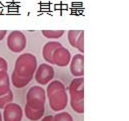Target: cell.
Returning <instances> with one entry per match:
<instances>
[{"label": "cell", "instance_id": "cell-1", "mask_svg": "<svg viewBox=\"0 0 129 121\" xmlns=\"http://www.w3.org/2000/svg\"><path fill=\"white\" fill-rule=\"evenodd\" d=\"M46 95L49 105L53 111H62L68 103V94L65 85L59 80H53L48 83Z\"/></svg>", "mask_w": 129, "mask_h": 121}, {"label": "cell", "instance_id": "cell-2", "mask_svg": "<svg viewBox=\"0 0 129 121\" xmlns=\"http://www.w3.org/2000/svg\"><path fill=\"white\" fill-rule=\"evenodd\" d=\"M70 106L76 113L84 112V78L76 77L70 82Z\"/></svg>", "mask_w": 129, "mask_h": 121}, {"label": "cell", "instance_id": "cell-3", "mask_svg": "<svg viewBox=\"0 0 129 121\" xmlns=\"http://www.w3.org/2000/svg\"><path fill=\"white\" fill-rule=\"evenodd\" d=\"M37 69V59L32 53L21 54L15 62L14 73L20 77L33 79L34 73Z\"/></svg>", "mask_w": 129, "mask_h": 121}, {"label": "cell", "instance_id": "cell-4", "mask_svg": "<svg viewBox=\"0 0 129 121\" xmlns=\"http://www.w3.org/2000/svg\"><path fill=\"white\" fill-rule=\"evenodd\" d=\"M46 92L41 86H32L26 95V105L32 109L45 108Z\"/></svg>", "mask_w": 129, "mask_h": 121}, {"label": "cell", "instance_id": "cell-5", "mask_svg": "<svg viewBox=\"0 0 129 121\" xmlns=\"http://www.w3.org/2000/svg\"><path fill=\"white\" fill-rule=\"evenodd\" d=\"M26 37L21 31H12L7 36V47L14 53L22 52L26 47Z\"/></svg>", "mask_w": 129, "mask_h": 121}, {"label": "cell", "instance_id": "cell-6", "mask_svg": "<svg viewBox=\"0 0 129 121\" xmlns=\"http://www.w3.org/2000/svg\"><path fill=\"white\" fill-rule=\"evenodd\" d=\"M54 75H55L54 68L51 65L46 63L40 64L34 73L35 80L40 85L48 84L50 81H52V79L54 78Z\"/></svg>", "mask_w": 129, "mask_h": 121}, {"label": "cell", "instance_id": "cell-7", "mask_svg": "<svg viewBox=\"0 0 129 121\" xmlns=\"http://www.w3.org/2000/svg\"><path fill=\"white\" fill-rule=\"evenodd\" d=\"M23 117V110L17 103L10 102L3 108L4 121H21Z\"/></svg>", "mask_w": 129, "mask_h": 121}, {"label": "cell", "instance_id": "cell-8", "mask_svg": "<svg viewBox=\"0 0 129 121\" xmlns=\"http://www.w3.org/2000/svg\"><path fill=\"white\" fill-rule=\"evenodd\" d=\"M71 60V54L67 48L63 47L62 45L55 49L53 55H52V61L53 64L59 66V67H65L69 65Z\"/></svg>", "mask_w": 129, "mask_h": 121}, {"label": "cell", "instance_id": "cell-9", "mask_svg": "<svg viewBox=\"0 0 129 121\" xmlns=\"http://www.w3.org/2000/svg\"><path fill=\"white\" fill-rule=\"evenodd\" d=\"M70 72L75 77H83L84 75V55L82 53L75 54L70 60Z\"/></svg>", "mask_w": 129, "mask_h": 121}, {"label": "cell", "instance_id": "cell-10", "mask_svg": "<svg viewBox=\"0 0 129 121\" xmlns=\"http://www.w3.org/2000/svg\"><path fill=\"white\" fill-rule=\"evenodd\" d=\"M59 46H61V43L57 42V41H50V42H47L44 46H43V49H42V55H43V58L44 60L50 64H53V61H52V55L55 51L56 48H58Z\"/></svg>", "mask_w": 129, "mask_h": 121}, {"label": "cell", "instance_id": "cell-11", "mask_svg": "<svg viewBox=\"0 0 129 121\" xmlns=\"http://www.w3.org/2000/svg\"><path fill=\"white\" fill-rule=\"evenodd\" d=\"M45 112V108L42 109H32L30 107H28L27 105H25L24 107V113L25 116L31 121H37L39 119H41L44 115Z\"/></svg>", "mask_w": 129, "mask_h": 121}, {"label": "cell", "instance_id": "cell-12", "mask_svg": "<svg viewBox=\"0 0 129 121\" xmlns=\"http://www.w3.org/2000/svg\"><path fill=\"white\" fill-rule=\"evenodd\" d=\"M10 89V79L7 71H0V96L6 94Z\"/></svg>", "mask_w": 129, "mask_h": 121}, {"label": "cell", "instance_id": "cell-13", "mask_svg": "<svg viewBox=\"0 0 129 121\" xmlns=\"http://www.w3.org/2000/svg\"><path fill=\"white\" fill-rule=\"evenodd\" d=\"M32 79H29V78H24V77H20L18 75H16L14 72H12V75H11V82L13 84V86L15 88H23L25 86H27L30 82H31Z\"/></svg>", "mask_w": 129, "mask_h": 121}, {"label": "cell", "instance_id": "cell-14", "mask_svg": "<svg viewBox=\"0 0 129 121\" xmlns=\"http://www.w3.org/2000/svg\"><path fill=\"white\" fill-rule=\"evenodd\" d=\"M13 92L11 90H9L6 94L0 96V109H3L8 103L13 101Z\"/></svg>", "mask_w": 129, "mask_h": 121}, {"label": "cell", "instance_id": "cell-15", "mask_svg": "<svg viewBox=\"0 0 129 121\" xmlns=\"http://www.w3.org/2000/svg\"><path fill=\"white\" fill-rule=\"evenodd\" d=\"M42 34L49 39H57L62 37V35L64 34V30H43Z\"/></svg>", "mask_w": 129, "mask_h": 121}, {"label": "cell", "instance_id": "cell-16", "mask_svg": "<svg viewBox=\"0 0 129 121\" xmlns=\"http://www.w3.org/2000/svg\"><path fill=\"white\" fill-rule=\"evenodd\" d=\"M81 33V30H69L68 31V41L70 45L74 48H76V42L78 40V37Z\"/></svg>", "mask_w": 129, "mask_h": 121}, {"label": "cell", "instance_id": "cell-17", "mask_svg": "<svg viewBox=\"0 0 129 121\" xmlns=\"http://www.w3.org/2000/svg\"><path fill=\"white\" fill-rule=\"evenodd\" d=\"M52 121H73V118L68 112H60L53 116Z\"/></svg>", "mask_w": 129, "mask_h": 121}, {"label": "cell", "instance_id": "cell-18", "mask_svg": "<svg viewBox=\"0 0 129 121\" xmlns=\"http://www.w3.org/2000/svg\"><path fill=\"white\" fill-rule=\"evenodd\" d=\"M76 48L81 52L83 53L84 52V31L81 30V33L78 37V40L76 42Z\"/></svg>", "mask_w": 129, "mask_h": 121}, {"label": "cell", "instance_id": "cell-19", "mask_svg": "<svg viewBox=\"0 0 129 121\" xmlns=\"http://www.w3.org/2000/svg\"><path fill=\"white\" fill-rule=\"evenodd\" d=\"M7 69H8L7 61L3 57H0V71H7Z\"/></svg>", "mask_w": 129, "mask_h": 121}, {"label": "cell", "instance_id": "cell-20", "mask_svg": "<svg viewBox=\"0 0 129 121\" xmlns=\"http://www.w3.org/2000/svg\"><path fill=\"white\" fill-rule=\"evenodd\" d=\"M6 34H7V31L6 30H0V41L4 39V37L6 36Z\"/></svg>", "mask_w": 129, "mask_h": 121}, {"label": "cell", "instance_id": "cell-21", "mask_svg": "<svg viewBox=\"0 0 129 121\" xmlns=\"http://www.w3.org/2000/svg\"><path fill=\"white\" fill-rule=\"evenodd\" d=\"M52 118H53L52 115H48V116L43 117V119H42L41 121H52Z\"/></svg>", "mask_w": 129, "mask_h": 121}, {"label": "cell", "instance_id": "cell-22", "mask_svg": "<svg viewBox=\"0 0 129 121\" xmlns=\"http://www.w3.org/2000/svg\"><path fill=\"white\" fill-rule=\"evenodd\" d=\"M0 121H2V115H1V112H0Z\"/></svg>", "mask_w": 129, "mask_h": 121}]
</instances>
